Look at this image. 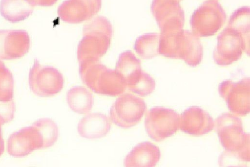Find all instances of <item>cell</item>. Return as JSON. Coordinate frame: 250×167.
Masks as SVG:
<instances>
[{"mask_svg": "<svg viewBox=\"0 0 250 167\" xmlns=\"http://www.w3.org/2000/svg\"><path fill=\"white\" fill-rule=\"evenodd\" d=\"M159 54L168 58L182 59L195 67L203 58V47L199 37L192 31L183 30L161 32Z\"/></svg>", "mask_w": 250, "mask_h": 167, "instance_id": "6da1fadb", "label": "cell"}, {"mask_svg": "<svg viewBox=\"0 0 250 167\" xmlns=\"http://www.w3.org/2000/svg\"><path fill=\"white\" fill-rule=\"evenodd\" d=\"M79 73L83 82L100 95H119L126 89L122 76L115 70L108 68L99 61L79 63Z\"/></svg>", "mask_w": 250, "mask_h": 167, "instance_id": "7a4b0ae2", "label": "cell"}, {"mask_svg": "<svg viewBox=\"0 0 250 167\" xmlns=\"http://www.w3.org/2000/svg\"><path fill=\"white\" fill-rule=\"evenodd\" d=\"M214 127L222 146L244 161H250V134L244 132L242 122L236 115L224 113L214 122Z\"/></svg>", "mask_w": 250, "mask_h": 167, "instance_id": "3957f363", "label": "cell"}, {"mask_svg": "<svg viewBox=\"0 0 250 167\" xmlns=\"http://www.w3.org/2000/svg\"><path fill=\"white\" fill-rule=\"evenodd\" d=\"M226 19V13L218 0H208L194 11L190 23L194 34L198 37H207L216 33Z\"/></svg>", "mask_w": 250, "mask_h": 167, "instance_id": "277c9868", "label": "cell"}, {"mask_svg": "<svg viewBox=\"0 0 250 167\" xmlns=\"http://www.w3.org/2000/svg\"><path fill=\"white\" fill-rule=\"evenodd\" d=\"M146 109L145 101L131 93L122 94L112 104L109 113L110 121L123 128L137 124Z\"/></svg>", "mask_w": 250, "mask_h": 167, "instance_id": "5b68a950", "label": "cell"}, {"mask_svg": "<svg viewBox=\"0 0 250 167\" xmlns=\"http://www.w3.org/2000/svg\"><path fill=\"white\" fill-rule=\"evenodd\" d=\"M180 115L172 109L155 107L147 111L145 126L148 136L160 142L175 133L179 129Z\"/></svg>", "mask_w": 250, "mask_h": 167, "instance_id": "8992f818", "label": "cell"}, {"mask_svg": "<svg viewBox=\"0 0 250 167\" xmlns=\"http://www.w3.org/2000/svg\"><path fill=\"white\" fill-rule=\"evenodd\" d=\"M28 83L34 94L39 96L48 97L54 95L62 91L64 78L57 69L42 66L36 59L29 72Z\"/></svg>", "mask_w": 250, "mask_h": 167, "instance_id": "52a82bcc", "label": "cell"}, {"mask_svg": "<svg viewBox=\"0 0 250 167\" xmlns=\"http://www.w3.org/2000/svg\"><path fill=\"white\" fill-rule=\"evenodd\" d=\"M220 96L227 102L232 114L237 116H244L250 112V80L245 78L238 82L226 80L219 86Z\"/></svg>", "mask_w": 250, "mask_h": 167, "instance_id": "ba28073f", "label": "cell"}, {"mask_svg": "<svg viewBox=\"0 0 250 167\" xmlns=\"http://www.w3.org/2000/svg\"><path fill=\"white\" fill-rule=\"evenodd\" d=\"M245 49V43L242 35L236 30L227 26L217 37L213 58L219 65H229L239 60Z\"/></svg>", "mask_w": 250, "mask_h": 167, "instance_id": "9c48e42d", "label": "cell"}, {"mask_svg": "<svg viewBox=\"0 0 250 167\" xmlns=\"http://www.w3.org/2000/svg\"><path fill=\"white\" fill-rule=\"evenodd\" d=\"M150 9L161 32L183 29L185 14L178 0H153Z\"/></svg>", "mask_w": 250, "mask_h": 167, "instance_id": "30bf717a", "label": "cell"}, {"mask_svg": "<svg viewBox=\"0 0 250 167\" xmlns=\"http://www.w3.org/2000/svg\"><path fill=\"white\" fill-rule=\"evenodd\" d=\"M42 145L40 133L31 125L10 135L7 142V151L13 157H23L35 150L42 149Z\"/></svg>", "mask_w": 250, "mask_h": 167, "instance_id": "8fae6325", "label": "cell"}, {"mask_svg": "<svg viewBox=\"0 0 250 167\" xmlns=\"http://www.w3.org/2000/svg\"><path fill=\"white\" fill-rule=\"evenodd\" d=\"M101 5L102 0H66L59 6L57 12L63 21L80 23L97 14Z\"/></svg>", "mask_w": 250, "mask_h": 167, "instance_id": "7c38bea8", "label": "cell"}, {"mask_svg": "<svg viewBox=\"0 0 250 167\" xmlns=\"http://www.w3.org/2000/svg\"><path fill=\"white\" fill-rule=\"evenodd\" d=\"M30 44V38L25 30H0V59L21 58L28 51Z\"/></svg>", "mask_w": 250, "mask_h": 167, "instance_id": "4fadbf2b", "label": "cell"}, {"mask_svg": "<svg viewBox=\"0 0 250 167\" xmlns=\"http://www.w3.org/2000/svg\"><path fill=\"white\" fill-rule=\"evenodd\" d=\"M111 38L103 34H83L77 49L79 63L98 61L108 49Z\"/></svg>", "mask_w": 250, "mask_h": 167, "instance_id": "5bb4252c", "label": "cell"}, {"mask_svg": "<svg viewBox=\"0 0 250 167\" xmlns=\"http://www.w3.org/2000/svg\"><path fill=\"white\" fill-rule=\"evenodd\" d=\"M214 128V121L210 115L203 109L192 106L180 115L179 129L194 136L208 133Z\"/></svg>", "mask_w": 250, "mask_h": 167, "instance_id": "9a60e30c", "label": "cell"}, {"mask_svg": "<svg viewBox=\"0 0 250 167\" xmlns=\"http://www.w3.org/2000/svg\"><path fill=\"white\" fill-rule=\"evenodd\" d=\"M111 129L109 117L98 113H90L79 122L77 131L82 137L87 139H97L105 136Z\"/></svg>", "mask_w": 250, "mask_h": 167, "instance_id": "2e32d148", "label": "cell"}, {"mask_svg": "<svg viewBox=\"0 0 250 167\" xmlns=\"http://www.w3.org/2000/svg\"><path fill=\"white\" fill-rule=\"evenodd\" d=\"M161 153L159 147L149 142L136 145L124 159V166L127 167H152L159 162Z\"/></svg>", "mask_w": 250, "mask_h": 167, "instance_id": "e0dca14e", "label": "cell"}, {"mask_svg": "<svg viewBox=\"0 0 250 167\" xmlns=\"http://www.w3.org/2000/svg\"><path fill=\"white\" fill-rule=\"evenodd\" d=\"M33 7L26 0H1L0 13L7 21L17 23L24 20L31 15Z\"/></svg>", "mask_w": 250, "mask_h": 167, "instance_id": "ac0fdd59", "label": "cell"}, {"mask_svg": "<svg viewBox=\"0 0 250 167\" xmlns=\"http://www.w3.org/2000/svg\"><path fill=\"white\" fill-rule=\"evenodd\" d=\"M66 101L73 111L81 114L88 113L94 104L91 93L85 88L80 86L73 87L67 92Z\"/></svg>", "mask_w": 250, "mask_h": 167, "instance_id": "d6986e66", "label": "cell"}, {"mask_svg": "<svg viewBox=\"0 0 250 167\" xmlns=\"http://www.w3.org/2000/svg\"><path fill=\"white\" fill-rule=\"evenodd\" d=\"M115 70L124 79L127 86L131 83L142 71L141 61L131 51H124L119 55Z\"/></svg>", "mask_w": 250, "mask_h": 167, "instance_id": "ffe728a7", "label": "cell"}, {"mask_svg": "<svg viewBox=\"0 0 250 167\" xmlns=\"http://www.w3.org/2000/svg\"><path fill=\"white\" fill-rule=\"evenodd\" d=\"M227 26L236 30L242 35L245 43V52L249 55L250 7L243 6L237 9L230 16Z\"/></svg>", "mask_w": 250, "mask_h": 167, "instance_id": "44dd1931", "label": "cell"}, {"mask_svg": "<svg viewBox=\"0 0 250 167\" xmlns=\"http://www.w3.org/2000/svg\"><path fill=\"white\" fill-rule=\"evenodd\" d=\"M161 34L149 33L138 37L134 44V49L142 58L149 59L159 54Z\"/></svg>", "mask_w": 250, "mask_h": 167, "instance_id": "7402d4cb", "label": "cell"}, {"mask_svg": "<svg viewBox=\"0 0 250 167\" xmlns=\"http://www.w3.org/2000/svg\"><path fill=\"white\" fill-rule=\"evenodd\" d=\"M40 133L43 140L42 148L52 146L59 136V130L57 124L48 118H42L34 122L32 125Z\"/></svg>", "mask_w": 250, "mask_h": 167, "instance_id": "603a6c76", "label": "cell"}, {"mask_svg": "<svg viewBox=\"0 0 250 167\" xmlns=\"http://www.w3.org/2000/svg\"><path fill=\"white\" fill-rule=\"evenodd\" d=\"M155 88L154 79L148 73L142 71L138 76L126 88L132 92L142 96L151 94Z\"/></svg>", "mask_w": 250, "mask_h": 167, "instance_id": "cb8c5ba5", "label": "cell"}, {"mask_svg": "<svg viewBox=\"0 0 250 167\" xmlns=\"http://www.w3.org/2000/svg\"><path fill=\"white\" fill-rule=\"evenodd\" d=\"M13 75L4 64L0 61V101H9L14 96Z\"/></svg>", "mask_w": 250, "mask_h": 167, "instance_id": "d4e9b609", "label": "cell"}, {"mask_svg": "<svg viewBox=\"0 0 250 167\" xmlns=\"http://www.w3.org/2000/svg\"><path fill=\"white\" fill-rule=\"evenodd\" d=\"M96 33L112 37L113 28L110 21L105 17L99 16L83 26V34Z\"/></svg>", "mask_w": 250, "mask_h": 167, "instance_id": "484cf974", "label": "cell"}, {"mask_svg": "<svg viewBox=\"0 0 250 167\" xmlns=\"http://www.w3.org/2000/svg\"><path fill=\"white\" fill-rule=\"evenodd\" d=\"M16 108L14 101H0V123L2 125L11 121L14 117Z\"/></svg>", "mask_w": 250, "mask_h": 167, "instance_id": "4316f807", "label": "cell"}, {"mask_svg": "<svg viewBox=\"0 0 250 167\" xmlns=\"http://www.w3.org/2000/svg\"><path fill=\"white\" fill-rule=\"evenodd\" d=\"M33 6H50L54 4L58 0H26Z\"/></svg>", "mask_w": 250, "mask_h": 167, "instance_id": "83f0119b", "label": "cell"}, {"mask_svg": "<svg viewBox=\"0 0 250 167\" xmlns=\"http://www.w3.org/2000/svg\"><path fill=\"white\" fill-rule=\"evenodd\" d=\"M4 150V143L1 134V129H0V156L3 154Z\"/></svg>", "mask_w": 250, "mask_h": 167, "instance_id": "f1b7e54d", "label": "cell"}, {"mask_svg": "<svg viewBox=\"0 0 250 167\" xmlns=\"http://www.w3.org/2000/svg\"><path fill=\"white\" fill-rule=\"evenodd\" d=\"M178 0V1H181L182 0Z\"/></svg>", "mask_w": 250, "mask_h": 167, "instance_id": "f546056e", "label": "cell"}]
</instances>
